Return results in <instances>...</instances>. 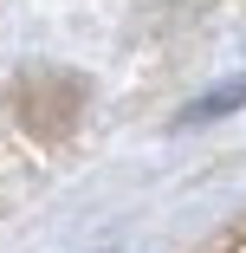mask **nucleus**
I'll list each match as a JSON object with an SVG mask.
<instances>
[{"label":"nucleus","instance_id":"obj_1","mask_svg":"<svg viewBox=\"0 0 246 253\" xmlns=\"http://www.w3.org/2000/svg\"><path fill=\"white\" fill-rule=\"evenodd\" d=\"M246 97V78H233V84H220V91H208V97H194L188 104V124H201V117H220L227 104H240Z\"/></svg>","mask_w":246,"mask_h":253}]
</instances>
